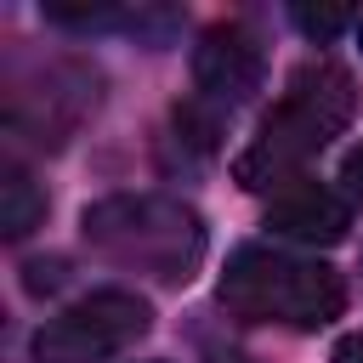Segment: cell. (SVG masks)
I'll return each mask as SVG.
<instances>
[{"instance_id": "6da1fadb", "label": "cell", "mask_w": 363, "mask_h": 363, "mask_svg": "<svg viewBox=\"0 0 363 363\" xmlns=\"http://www.w3.org/2000/svg\"><path fill=\"white\" fill-rule=\"evenodd\" d=\"M357 113V85L340 62L318 57V62H301L284 85V96L261 113L250 147L233 159V182L261 193V187H278V182H301L306 159H318Z\"/></svg>"}, {"instance_id": "7a4b0ae2", "label": "cell", "mask_w": 363, "mask_h": 363, "mask_svg": "<svg viewBox=\"0 0 363 363\" xmlns=\"http://www.w3.org/2000/svg\"><path fill=\"white\" fill-rule=\"evenodd\" d=\"M221 306L238 323H284V329H323L346 312V284L335 267L312 255H289L272 244H244L227 255Z\"/></svg>"}, {"instance_id": "3957f363", "label": "cell", "mask_w": 363, "mask_h": 363, "mask_svg": "<svg viewBox=\"0 0 363 363\" xmlns=\"http://www.w3.org/2000/svg\"><path fill=\"white\" fill-rule=\"evenodd\" d=\"M79 233L96 255L164 278V284H187L199 255H204V221L199 210H187L182 199H159V193H113L96 199L79 216Z\"/></svg>"}, {"instance_id": "277c9868", "label": "cell", "mask_w": 363, "mask_h": 363, "mask_svg": "<svg viewBox=\"0 0 363 363\" xmlns=\"http://www.w3.org/2000/svg\"><path fill=\"white\" fill-rule=\"evenodd\" d=\"M153 329V306L136 289H91L34 335V363H102L130 352Z\"/></svg>"}, {"instance_id": "5b68a950", "label": "cell", "mask_w": 363, "mask_h": 363, "mask_svg": "<svg viewBox=\"0 0 363 363\" xmlns=\"http://www.w3.org/2000/svg\"><path fill=\"white\" fill-rule=\"evenodd\" d=\"M96 85H102L96 68H85V62H74V57H57V62L40 68L34 85H11L6 119H11V130L34 136V142L62 147L68 130L96 108Z\"/></svg>"}, {"instance_id": "8992f818", "label": "cell", "mask_w": 363, "mask_h": 363, "mask_svg": "<svg viewBox=\"0 0 363 363\" xmlns=\"http://www.w3.org/2000/svg\"><path fill=\"white\" fill-rule=\"evenodd\" d=\"M261 79H267V57H261V40L244 23H216V28L199 34V45H193L199 102H210L216 113H233L261 91Z\"/></svg>"}, {"instance_id": "52a82bcc", "label": "cell", "mask_w": 363, "mask_h": 363, "mask_svg": "<svg viewBox=\"0 0 363 363\" xmlns=\"http://www.w3.org/2000/svg\"><path fill=\"white\" fill-rule=\"evenodd\" d=\"M267 227L295 244H340L352 227V204L323 182H295L267 204Z\"/></svg>"}, {"instance_id": "ba28073f", "label": "cell", "mask_w": 363, "mask_h": 363, "mask_svg": "<svg viewBox=\"0 0 363 363\" xmlns=\"http://www.w3.org/2000/svg\"><path fill=\"white\" fill-rule=\"evenodd\" d=\"M40 221H45V193H40V182H34L17 159H6V164H0V233H6V238H28Z\"/></svg>"}, {"instance_id": "9c48e42d", "label": "cell", "mask_w": 363, "mask_h": 363, "mask_svg": "<svg viewBox=\"0 0 363 363\" xmlns=\"http://www.w3.org/2000/svg\"><path fill=\"white\" fill-rule=\"evenodd\" d=\"M289 23H295L306 40H335L340 28L357 23V11H352V6H306V0H301V6H289Z\"/></svg>"}, {"instance_id": "30bf717a", "label": "cell", "mask_w": 363, "mask_h": 363, "mask_svg": "<svg viewBox=\"0 0 363 363\" xmlns=\"http://www.w3.org/2000/svg\"><path fill=\"white\" fill-rule=\"evenodd\" d=\"M23 284H28V295H40V289H57V284H62V261H51V267H45V261H34Z\"/></svg>"}, {"instance_id": "8fae6325", "label": "cell", "mask_w": 363, "mask_h": 363, "mask_svg": "<svg viewBox=\"0 0 363 363\" xmlns=\"http://www.w3.org/2000/svg\"><path fill=\"white\" fill-rule=\"evenodd\" d=\"M340 182H346V193L363 204V147H352V153L340 159Z\"/></svg>"}, {"instance_id": "7c38bea8", "label": "cell", "mask_w": 363, "mask_h": 363, "mask_svg": "<svg viewBox=\"0 0 363 363\" xmlns=\"http://www.w3.org/2000/svg\"><path fill=\"white\" fill-rule=\"evenodd\" d=\"M329 363H363V329L340 335V340H335V352H329Z\"/></svg>"}, {"instance_id": "4fadbf2b", "label": "cell", "mask_w": 363, "mask_h": 363, "mask_svg": "<svg viewBox=\"0 0 363 363\" xmlns=\"http://www.w3.org/2000/svg\"><path fill=\"white\" fill-rule=\"evenodd\" d=\"M357 40H363V17H357Z\"/></svg>"}]
</instances>
